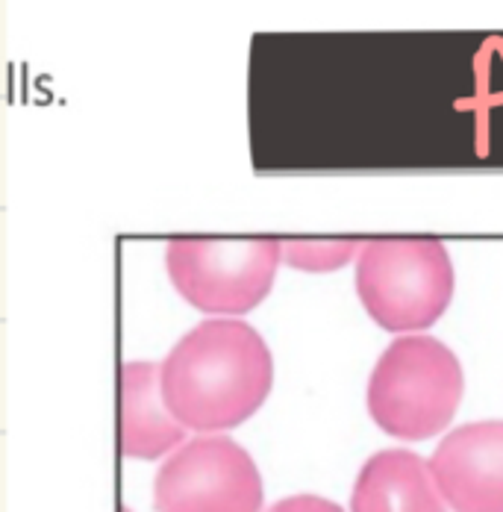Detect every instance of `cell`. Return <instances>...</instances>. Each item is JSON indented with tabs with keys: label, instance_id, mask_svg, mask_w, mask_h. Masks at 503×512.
<instances>
[{
	"label": "cell",
	"instance_id": "obj_1",
	"mask_svg": "<svg viewBox=\"0 0 503 512\" xmlns=\"http://www.w3.org/2000/svg\"><path fill=\"white\" fill-rule=\"evenodd\" d=\"M171 415L195 433L239 427L265 404L274 359L265 339L242 318H206L159 365Z\"/></svg>",
	"mask_w": 503,
	"mask_h": 512
},
{
	"label": "cell",
	"instance_id": "obj_2",
	"mask_svg": "<svg viewBox=\"0 0 503 512\" xmlns=\"http://www.w3.org/2000/svg\"><path fill=\"white\" fill-rule=\"evenodd\" d=\"M462 389V365L448 345L433 336H401L368 377V412L383 433L421 442L451 424Z\"/></svg>",
	"mask_w": 503,
	"mask_h": 512
},
{
	"label": "cell",
	"instance_id": "obj_3",
	"mask_svg": "<svg viewBox=\"0 0 503 512\" xmlns=\"http://www.w3.org/2000/svg\"><path fill=\"white\" fill-rule=\"evenodd\" d=\"M356 295L383 330H424L451 307V254L430 236L368 239L356 256Z\"/></svg>",
	"mask_w": 503,
	"mask_h": 512
},
{
	"label": "cell",
	"instance_id": "obj_4",
	"mask_svg": "<svg viewBox=\"0 0 503 512\" xmlns=\"http://www.w3.org/2000/svg\"><path fill=\"white\" fill-rule=\"evenodd\" d=\"M280 239H171L165 268L186 304L209 315H245L259 307L277 277Z\"/></svg>",
	"mask_w": 503,
	"mask_h": 512
},
{
	"label": "cell",
	"instance_id": "obj_5",
	"mask_svg": "<svg viewBox=\"0 0 503 512\" xmlns=\"http://www.w3.org/2000/svg\"><path fill=\"white\" fill-rule=\"evenodd\" d=\"M153 504L156 512H259L262 477L242 445L201 436L159 465Z\"/></svg>",
	"mask_w": 503,
	"mask_h": 512
},
{
	"label": "cell",
	"instance_id": "obj_6",
	"mask_svg": "<svg viewBox=\"0 0 503 512\" xmlns=\"http://www.w3.org/2000/svg\"><path fill=\"white\" fill-rule=\"evenodd\" d=\"M427 465L453 512H503V421L456 427Z\"/></svg>",
	"mask_w": 503,
	"mask_h": 512
},
{
	"label": "cell",
	"instance_id": "obj_7",
	"mask_svg": "<svg viewBox=\"0 0 503 512\" xmlns=\"http://www.w3.org/2000/svg\"><path fill=\"white\" fill-rule=\"evenodd\" d=\"M186 427L162 398L156 362H124L121 368V454L130 460H159L183 448Z\"/></svg>",
	"mask_w": 503,
	"mask_h": 512
},
{
	"label": "cell",
	"instance_id": "obj_8",
	"mask_svg": "<svg viewBox=\"0 0 503 512\" xmlns=\"http://www.w3.org/2000/svg\"><path fill=\"white\" fill-rule=\"evenodd\" d=\"M351 512H448L430 465L412 451H377L362 465Z\"/></svg>",
	"mask_w": 503,
	"mask_h": 512
},
{
	"label": "cell",
	"instance_id": "obj_9",
	"mask_svg": "<svg viewBox=\"0 0 503 512\" xmlns=\"http://www.w3.org/2000/svg\"><path fill=\"white\" fill-rule=\"evenodd\" d=\"M362 239H280L283 262L295 271H339L362 251Z\"/></svg>",
	"mask_w": 503,
	"mask_h": 512
},
{
	"label": "cell",
	"instance_id": "obj_10",
	"mask_svg": "<svg viewBox=\"0 0 503 512\" xmlns=\"http://www.w3.org/2000/svg\"><path fill=\"white\" fill-rule=\"evenodd\" d=\"M268 512H342V507L318 495H292L277 501Z\"/></svg>",
	"mask_w": 503,
	"mask_h": 512
},
{
	"label": "cell",
	"instance_id": "obj_11",
	"mask_svg": "<svg viewBox=\"0 0 503 512\" xmlns=\"http://www.w3.org/2000/svg\"><path fill=\"white\" fill-rule=\"evenodd\" d=\"M121 512H130V510H127V507H124V510H121Z\"/></svg>",
	"mask_w": 503,
	"mask_h": 512
}]
</instances>
